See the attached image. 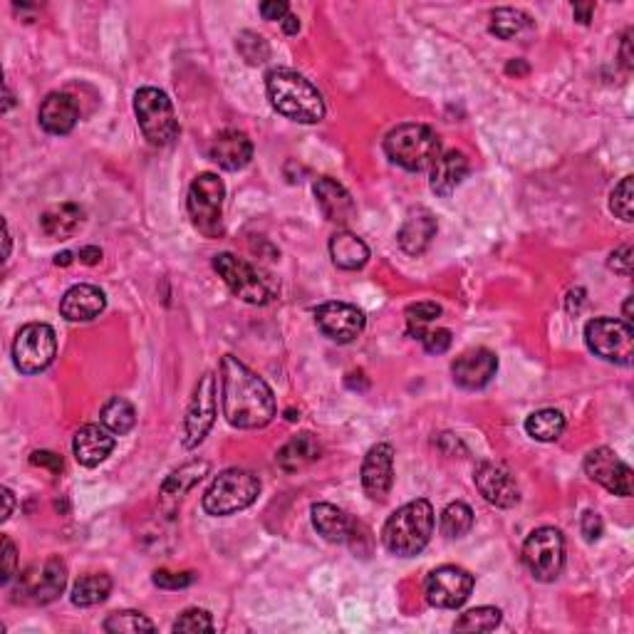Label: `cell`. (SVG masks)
Segmentation results:
<instances>
[{"instance_id":"obj_51","label":"cell","mask_w":634,"mask_h":634,"mask_svg":"<svg viewBox=\"0 0 634 634\" xmlns=\"http://www.w3.org/2000/svg\"><path fill=\"white\" fill-rule=\"evenodd\" d=\"M77 258H80V263H85V265H97L102 261V248L85 246V248H80Z\"/></svg>"},{"instance_id":"obj_22","label":"cell","mask_w":634,"mask_h":634,"mask_svg":"<svg viewBox=\"0 0 634 634\" xmlns=\"http://www.w3.org/2000/svg\"><path fill=\"white\" fill-rule=\"evenodd\" d=\"M38 119L45 132L62 137V134H70L75 129L77 119H80V107H77L75 97L67 95V92H50L40 105Z\"/></svg>"},{"instance_id":"obj_36","label":"cell","mask_w":634,"mask_h":634,"mask_svg":"<svg viewBox=\"0 0 634 634\" xmlns=\"http://www.w3.org/2000/svg\"><path fill=\"white\" fill-rule=\"evenodd\" d=\"M474 528V511L466 503L454 501L441 513V533L446 538H464Z\"/></svg>"},{"instance_id":"obj_24","label":"cell","mask_w":634,"mask_h":634,"mask_svg":"<svg viewBox=\"0 0 634 634\" xmlns=\"http://www.w3.org/2000/svg\"><path fill=\"white\" fill-rule=\"evenodd\" d=\"M315 199L327 221L332 223H350L355 218V201H352L350 191L342 184H337L330 176H322L315 184Z\"/></svg>"},{"instance_id":"obj_35","label":"cell","mask_w":634,"mask_h":634,"mask_svg":"<svg viewBox=\"0 0 634 634\" xmlns=\"http://www.w3.org/2000/svg\"><path fill=\"white\" fill-rule=\"evenodd\" d=\"M528 25H530V18L523 13V10L498 8L491 13V25H488V30H491L496 38L511 40L516 38V35H521Z\"/></svg>"},{"instance_id":"obj_18","label":"cell","mask_w":634,"mask_h":634,"mask_svg":"<svg viewBox=\"0 0 634 634\" xmlns=\"http://www.w3.org/2000/svg\"><path fill=\"white\" fill-rule=\"evenodd\" d=\"M394 483V449L392 444H377L362 461V488L372 501H384Z\"/></svg>"},{"instance_id":"obj_59","label":"cell","mask_w":634,"mask_h":634,"mask_svg":"<svg viewBox=\"0 0 634 634\" xmlns=\"http://www.w3.org/2000/svg\"><path fill=\"white\" fill-rule=\"evenodd\" d=\"M625 322L627 325H632V298H627V303H625Z\"/></svg>"},{"instance_id":"obj_48","label":"cell","mask_w":634,"mask_h":634,"mask_svg":"<svg viewBox=\"0 0 634 634\" xmlns=\"http://www.w3.org/2000/svg\"><path fill=\"white\" fill-rule=\"evenodd\" d=\"M30 464L33 466H43V469H50L53 474H60L62 471V459L57 454H53V451H33V456H30Z\"/></svg>"},{"instance_id":"obj_10","label":"cell","mask_w":634,"mask_h":634,"mask_svg":"<svg viewBox=\"0 0 634 634\" xmlns=\"http://www.w3.org/2000/svg\"><path fill=\"white\" fill-rule=\"evenodd\" d=\"M585 342L590 352L600 360L615 362V365H632L634 357V332L632 325L612 317H597L585 327Z\"/></svg>"},{"instance_id":"obj_57","label":"cell","mask_w":634,"mask_h":634,"mask_svg":"<svg viewBox=\"0 0 634 634\" xmlns=\"http://www.w3.org/2000/svg\"><path fill=\"white\" fill-rule=\"evenodd\" d=\"M3 231H5V261H8V256H10V228H8V221L3 223Z\"/></svg>"},{"instance_id":"obj_38","label":"cell","mask_w":634,"mask_h":634,"mask_svg":"<svg viewBox=\"0 0 634 634\" xmlns=\"http://www.w3.org/2000/svg\"><path fill=\"white\" fill-rule=\"evenodd\" d=\"M157 625H154L149 617H144L142 612L134 610H122V612H112V615L105 620V632L112 634H134V632H154Z\"/></svg>"},{"instance_id":"obj_49","label":"cell","mask_w":634,"mask_h":634,"mask_svg":"<svg viewBox=\"0 0 634 634\" xmlns=\"http://www.w3.org/2000/svg\"><path fill=\"white\" fill-rule=\"evenodd\" d=\"M258 10H261L263 20H280V23L290 15L288 3H278V0H265V3L258 5Z\"/></svg>"},{"instance_id":"obj_2","label":"cell","mask_w":634,"mask_h":634,"mask_svg":"<svg viewBox=\"0 0 634 634\" xmlns=\"http://www.w3.org/2000/svg\"><path fill=\"white\" fill-rule=\"evenodd\" d=\"M265 90H268V100L275 112L293 119V122L317 124L325 117V100L317 92V87L295 70L280 67V70L268 72Z\"/></svg>"},{"instance_id":"obj_5","label":"cell","mask_w":634,"mask_h":634,"mask_svg":"<svg viewBox=\"0 0 634 634\" xmlns=\"http://www.w3.org/2000/svg\"><path fill=\"white\" fill-rule=\"evenodd\" d=\"M213 270L221 275L228 290L248 305H268L278 295V283L273 280V275L233 253L213 256Z\"/></svg>"},{"instance_id":"obj_58","label":"cell","mask_w":634,"mask_h":634,"mask_svg":"<svg viewBox=\"0 0 634 634\" xmlns=\"http://www.w3.org/2000/svg\"><path fill=\"white\" fill-rule=\"evenodd\" d=\"M10 107H13V92H10V87L5 85V105H3V112H8Z\"/></svg>"},{"instance_id":"obj_26","label":"cell","mask_w":634,"mask_h":634,"mask_svg":"<svg viewBox=\"0 0 634 634\" xmlns=\"http://www.w3.org/2000/svg\"><path fill=\"white\" fill-rule=\"evenodd\" d=\"M436 231H439V226H436L434 213L429 209L412 211L407 216V221L402 223V228H399V246L409 256H422L436 238Z\"/></svg>"},{"instance_id":"obj_37","label":"cell","mask_w":634,"mask_h":634,"mask_svg":"<svg viewBox=\"0 0 634 634\" xmlns=\"http://www.w3.org/2000/svg\"><path fill=\"white\" fill-rule=\"evenodd\" d=\"M501 625V610L498 607H476V610L464 612L456 620V632H491Z\"/></svg>"},{"instance_id":"obj_52","label":"cell","mask_w":634,"mask_h":634,"mask_svg":"<svg viewBox=\"0 0 634 634\" xmlns=\"http://www.w3.org/2000/svg\"><path fill=\"white\" fill-rule=\"evenodd\" d=\"M575 20H580L582 25H587L592 20V13H595V5L592 3H575L573 5Z\"/></svg>"},{"instance_id":"obj_41","label":"cell","mask_w":634,"mask_h":634,"mask_svg":"<svg viewBox=\"0 0 634 634\" xmlns=\"http://www.w3.org/2000/svg\"><path fill=\"white\" fill-rule=\"evenodd\" d=\"M632 181H634L632 176H625V179H622L620 184L615 186V191H612V196H610L612 213H615L617 218H622L625 223H630L634 218V213H632V204H634Z\"/></svg>"},{"instance_id":"obj_29","label":"cell","mask_w":634,"mask_h":634,"mask_svg":"<svg viewBox=\"0 0 634 634\" xmlns=\"http://www.w3.org/2000/svg\"><path fill=\"white\" fill-rule=\"evenodd\" d=\"M320 454H322L320 441H317L313 434L305 431V434L293 436V439H290L288 444L278 451L275 461H278V466L285 471V474H298V471L313 466L315 461L320 459Z\"/></svg>"},{"instance_id":"obj_16","label":"cell","mask_w":634,"mask_h":634,"mask_svg":"<svg viewBox=\"0 0 634 634\" xmlns=\"http://www.w3.org/2000/svg\"><path fill=\"white\" fill-rule=\"evenodd\" d=\"M474 483L483 498L496 508H513L521 503V488H518L516 476L501 464L483 461L476 466Z\"/></svg>"},{"instance_id":"obj_54","label":"cell","mask_w":634,"mask_h":634,"mask_svg":"<svg viewBox=\"0 0 634 634\" xmlns=\"http://www.w3.org/2000/svg\"><path fill=\"white\" fill-rule=\"evenodd\" d=\"M506 72H508V75H516V77H526L528 72H530V67L523 60H511L506 65Z\"/></svg>"},{"instance_id":"obj_15","label":"cell","mask_w":634,"mask_h":634,"mask_svg":"<svg viewBox=\"0 0 634 634\" xmlns=\"http://www.w3.org/2000/svg\"><path fill=\"white\" fill-rule=\"evenodd\" d=\"M585 474L615 496H632V469L607 446L592 449L585 456Z\"/></svg>"},{"instance_id":"obj_55","label":"cell","mask_w":634,"mask_h":634,"mask_svg":"<svg viewBox=\"0 0 634 634\" xmlns=\"http://www.w3.org/2000/svg\"><path fill=\"white\" fill-rule=\"evenodd\" d=\"M283 30H285V33H288V35H295V33H298V30H300V20L295 18L293 13H290L288 18L283 20Z\"/></svg>"},{"instance_id":"obj_53","label":"cell","mask_w":634,"mask_h":634,"mask_svg":"<svg viewBox=\"0 0 634 634\" xmlns=\"http://www.w3.org/2000/svg\"><path fill=\"white\" fill-rule=\"evenodd\" d=\"M0 493H3V501H5V508H3V516H0V521H8L10 516H13V506H15V501H13V493H10V488H0Z\"/></svg>"},{"instance_id":"obj_14","label":"cell","mask_w":634,"mask_h":634,"mask_svg":"<svg viewBox=\"0 0 634 634\" xmlns=\"http://www.w3.org/2000/svg\"><path fill=\"white\" fill-rule=\"evenodd\" d=\"M213 422H216V377L211 372H206L199 379L194 389V397H191L189 409H186L184 419V446L186 449H194L201 441L206 439V434L211 431Z\"/></svg>"},{"instance_id":"obj_23","label":"cell","mask_w":634,"mask_h":634,"mask_svg":"<svg viewBox=\"0 0 634 634\" xmlns=\"http://www.w3.org/2000/svg\"><path fill=\"white\" fill-rule=\"evenodd\" d=\"M107 308V298L95 285L80 283L62 295L60 313L70 322H90L100 317Z\"/></svg>"},{"instance_id":"obj_1","label":"cell","mask_w":634,"mask_h":634,"mask_svg":"<svg viewBox=\"0 0 634 634\" xmlns=\"http://www.w3.org/2000/svg\"><path fill=\"white\" fill-rule=\"evenodd\" d=\"M223 417L236 429H263L275 417L273 389L233 355L221 360Z\"/></svg>"},{"instance_id":"obj_7","label":"cell","mask_w":634,"mask_h":634,"mask_svg":"<svg viewBox=\"0 0 634 634\" xmlns=\"http://www.w3.org/2000/svg\"><path fill=\"white\" fill-rule=\"evenodd\" d=\"M134 114L142 127V134L152 147H169L179 137V119L166 92L157 87H142L134 95Z\"/></svg>"},{"instance_id":"obj_34","label":"cell","mask_w":634,"mask_h":634,"mask_svg":"<svg viewBox=\"0 0 634 634\" xmlns=\"http://www.w3.org/2000/svg\"><path fill=\"white\" fill-rule=\"evenodd\" d=\"M102 424L112 431L114 436H124L134 429L137 424V409L132 407V402L122 397H112L102 407Z\"/></svg>"},{"instance_id":"obj_9","label":"cell","mask_w":634,"mask_h":634,"mask_svg":"<svg viewBox=\"0 0 634 634\" xmlns=\"http://www.w3.org/2000/svg\"><path fill=\"white\" fill-rule=\"evenodd\" d=\"M523 563L528 573L540 582H553L560 578L565 565V540L558 528H535L523 543Z\"/></svg>"},{"instance_id":"obj_42","label":"cell","mask_w":634,"mask_h":634,"mask_svg":"<svg viewBox=\"0 0 634 634\" xmlns=\"http://www.w3.org/2000/svg\"><path fill=\"white\" fill-rule=\"evenodd\" d=\"M174 632H213V620L211 615L206 610H199V607H194V610H186L181 612L179 620L174 622V627H171Z\"/></svg>"},{"instance_id":"obj_11","label":"cell","mask_w":634,"mask_h":634,"mask_svg":"<svg viewBox=\"0 0 634 634\" xmlns=\"http://www.w3.org/2000/svg\"><path fill=\"white\" fill-rule=\"evenodd\" d=\"M57 355L55 330L45 322H30L13 342V362L18 372L38 374L53 365Z\"/></svg>"},{"instance_id":"obj_39","label":"cell","mask_w":634,"mask_h":634,"mask_svg":"<svg viewBox=\"0 0 634 634\" xmlns=\"http://www.w3.org/2000/svg\"><path fill=\"white\" fill-rule=\"evenodd\" d=\"M407 332L414 340H422L426 330H431V322L441 315V308L436 303H414L407 308Z\"/></svg>"},{"instance_id":"obj_13","label":"cell","mask_w":634,"mask_h":634,"mask_svg":"<svg viewBox=\"0 0 634 634\" xmlns=\"http://www.w3.org/2000/svg\"><path fill=\"white\" fill-rule=\"evenodd\" d=\"M476 580L469 570L456 565H441L426 578V602L439 610H456L471 597Z\"/></svg>"},{"instance_id":"obj_43","label":"cell","mask_w":634,"mask_h":634,"mask_svg":"<svg viewBox=\"0 0 634 634\" xmlns=\"http://www.w3.org/2000/svg\"><path fill=\"white\" fill-rule=\"evenodd\" d=\"M429 355H444L451 347V332L446 327H436V330H426V335L419 340Z\"/></svg>"},{"instance_id":"obj_20","label":"cell","mask_w":634,"mask_h":634,"mask_svg":"<svg viewBox=\"0 0 634 634\" xmlns=\"http://www.w3.org/2000/svg\"><path fill=\"white\" fill-rule=\"evenodd\" d=\"M72 451H75L77 464L95 469L114 451V434L105 424H85L72 439Z\"/></svg>"},{"instance_id":"obj_3","label":"cell","mask_w":634,"mask_h":634,"mask_svg":"<svg viewBox=\"0 0 634 634\" xmlns=\"http://www.w3.org/2000/svg\"><path fill=\"white\" fill-rule=\"evenodd\" d=\"M431 533H434V508L426 498H417L389 516L382 528V543L392 555L412 558L429 545Z\"/></svg>"},{"instance_id":"obj_28","label":"cell","mask_w":634,"mask_h":634,"mask_svg":"<svg viewBox=\"0 0 634 634\" xmlns=\"http://www.w3.org/2000/svg\"><path fill=\"white\" fill-rule=\"evenodd\" d=\"M469 174V159L464 152H446L431 166V191L436 196H451Z\"/></svg>"},{"instance_id":"obj_56","label":"cell","mask_w":634,"mask_h":634,"mask_svg":"<svg viewBox=\"0 0 634 634\" xmlns=\"http://www.w3.org/2000/svg\"><path fill=\"white\" fill-rule=\"evenodd\" d=\"M72 261H75V256H72V253H60V256H55V265H62V268H65V265H70Z\"/></svg>"},{"instance_id":"obj_19","label":"cell","mask_w":634,"mask_h":634,"mask_svg":"<svg viewBox=\"0 0 634 634\" xmlns=\"http://www.w3.org/2000/svg\"><path fill=\"white\" fill-rule=\"evenodd\" d=\"M498 370V357L486 347H476V350H466L459 355L451 365L454 382L464 389H483Z\"/></svg>"},{"instance_id":"obj_8","label":"cell","mask_w":634,"mask_h":634,"mask_svg":"<svg viewBox=\"0 0 634 634\" xmlns=\"http://www.w3.org/2000/svg\"><path fill=\"white\" fill-rule=\"evenodd\" d=\"M223 199H226V186L211 171L191 181L189 216L196 231L204 233L206 238L223 236Z\"/></svg>"},{"instance_id":"obj_45","label":"cell","mask_w":634,"mask_h":634,"mask_svg":"<svg viewBox=\"0 0 634 634\" xmlns=\"http://www.w3.org/2000/svg\"><path fill=\"white\" fill-rule=\"evenodd\" d=\"M15 563H18V550H15L13 540L3 535V585H8L15 575Z\"/></svg>"},{"instance_id":"obj_46","label":"cell","mask_w":634,"mask_h":634,"mask_svg":"<svg viewBox=\"0 0 634 634\" xmlns=\"http://www.w3.org/2000/svg\"><path fill=\"white\" fill-rule=\"evenodd\" d=\"M610 268L615 270V273H620V275H625V278H630V275H632V246H620L617 251H612Z\"/></svg>"},{"instance_id":"obj_21","label":"cell","mask_w":634,"mask_h":634,"mask_svg":"<svg viewBox=\"0 0 634 634\" xmlns=\"http://www.w3.org/2000/svg\"><path fill=\"white\" fill-rule=\"evenodd\" d=\"M206 474H209V461H191V464L174 471V474L161 483V511L169 518H174L186 493H189Z\"/></svg>"},{"instance_id":"obj_17","label":"cell","mask_w":634,"mask_h":634,"mask_svg":"<svg viewBox=\"0 0 634 634\" xmlns=\"http://www.w3.org/2000/svg\"><path fill=\"white\" fill-rule=\"evenodd\" d=\"M317 327L332 342H355L365 330V313L350 303H325L315 310Z\"/></svg>"},{"instance_id":"obj_44","label":"cell","mask_w":634,"mask_h":634,"mask_svg":"<svg viewBox=\"0 0 634 634\" xmlns=\"http://www.w3.org/2000/svg\"><path fill=\"white\" fill-rule=\"evenodd\" d=\"M154 585L164 587V590H184L196 580L194 573H171V570H157L154 573Z\"/></svg>"},{"instance_id":"obj_27","label":"cell","mask_w":634,"mask_h":634,"mask_svg":"<svg viewBox=\"0 0 634 634\" xmlns=\"http://www.w3.org/2000/svg\"><path fill=\"white\" fill-rule=\"evenodd\" d=\"M310 513H313L315 530L322 538L330 540V543H347V540H352V535L357 533L355 521H352L345 511L332 506V503H315V506L310 508Z\"/></svg>"},{"instance_id":"obj_31","label":"cell","mask_w":634,"mask_h":634,"mask_svg":"<svg viewBox=\"0 0 634 634\" xmlns=\"http://www.w3.org/2000/svg\"><path fill=\"white\" fill-rule=\"evenodd\" d=\"M332 263L342 270H360L370 261V248L360 236L350 231H340L330 238Z\"/></svg>"},{"instance_id":"obj_40","label":"cell","mask_w":634,"mask_h":634,"mask_svg":"<svg viewBox=\"0 0 634 634\" xmlns=\"http://www.w3.org/2000/svg\"><path fill=\"white\" fill-rule=\"evenodd\" d=\"M238 53L243 55V60H246L248 65H263L270 57V48L261 35L246 30V33L238 35Z\"/></svg>"},{"instance_id":"obj_12","label":"cell","mask_w":634,"mask_h":634,"mask_svg":"<svg viewBox=\"0 0 634 634\" xmlns=\"http://www.w3.org/2000/svg\"><path fill=\"white\" fill-rule=\"evenodd\" d=\"M67 585V565L62 558H48L43 565H33L20 575L18 595L23 602L50 605L62 595Z\"/></svg>"},{"instance_id":"obj_47","label":"cell","mask_w":634,"mask_h":634,"mask_svg":"<svg viewBox=\"0 0 634 634\" xmlns=\"http://www.w3.org/2000/svg\"><path fill=\"white\" fill-rule=\"evenodd\" d=\"M580 530H582V535H585V540H587V543H595V540H600L602 530H605V526H602V518H600V513H595V511H587V513H585V516H582Z\"/></svg>"},{"instance_id":"obj_50","label":"cell","mask_w":634,"mask_h":634,"mask_svg":"<svg viewBox=\"0 0 634 634\" xmlns=\"http://www.w3.org/2000/svg\"><path fill=\"white\" fill-rule=\"evenodd\" d=\"M632 35H634V30L630 28L625 33V38H622V65L627 67V70H632L634 67V55H632Z\"/></svg>"},{"instance_id":"obj_33","label":"cell","mask_w":634,"mask_h":634,"mask_svg":"<svg viewBox=\"0 0 634 634\" xmlns=\"http://www.w3.org/2000/svg\"><path fill=\"white\" fill-rule=\"evenodd\" d=\"M526 431L535 441L560 439L565 431L563 412H558V409H540V412H533L526 419Z\"/></svg>"},{"instance_id":"obj_32","label":"cell","mask_w":634,"mask_h":634,"mask_svg":"<svg viewBox=\"0 0 634 634\" xmlns=\"http://www.w3.org/2000/svg\"><path fill=\"white\" fill-rule=\"evenodd\" d=\"M112 592V578L105 573H97V575H85L75 582L72 587V602L77 607H92V605H100L105 602Z\"/></svg>"},{"instance_id":"obj_30","label":"cell","mask_w":634,"mask_h":634,"mask_svg":"<svg viewBox=\"0 0 634 634\" xmlns=\"http://www.w3.org/2000/svg\"><path fill=\"white\" fill-rule=\"evenodd\" d=\"M82 221H85V211L77 204H57L50 206L48 211L40 216V228H43L45 236L50 238H72L80 231Z\"/></svg>"},{"instance_id":"obj_25","label":"cell","mask_w":634,"mask_h":634,"mask_svg":"<svg viewBox=\"0 0 634 634\" xmlns=\"http://www.w3.org/2000/svg\"><path fill=\"white\" fill-rule=\"evenodd\" d=\"M211 159L226 171L243 169V166L251 164L253 159L251 139L243 132H238V129H226V132H221L213 139Z\"/></svg>"},{"instance_id":"obj_4","label":"cell","mask_w":634,"mask_h":634,"mask_svg":"<svg viewBox=\"0 0 634 634\" xmlns=\"http://www.w3.org/2000/svg\"><path fill=\"white\" fill-rule=\"evenodd\" d=\"M384 152L407 171H426L441 157L439 134L426 124L407 122L394 127L384 137Z\"/></svg>"},{"instance_id":"obj_6","label":"cell","mask_w":634,"mask_h":634,"mask_svg":"<svg viewBox=\"0 0 634 634\" xmlns=\"http://www.w3.org/2000/svg\"><path fill=\"white\" fill-rule=\"evenodd\" d=\"M261 493V481L246 469H226L213 478L204 493V511L209 516H233L253 506Z\"/></svg>"}]
</instances>
